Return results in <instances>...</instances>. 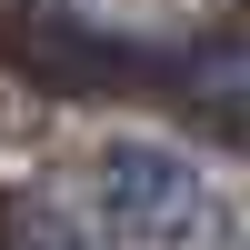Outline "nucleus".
Returning a JSON list of instances; mask_svg holds the SVG:
<instances>
[{
  "label": "nucleus",
  "mask_w": 250,
  "mask_h": 250,
  "mask_svg": "<svg viewBox=\"0 0 250 250\" xmlns=\"http://www.w3.org/2000/svg\"><path fill=\"white\" fill-rule=\"evenodd\" d=\"M90 190H100V210H110L120 230L150 240V250H220V240H230V200H220V180L200 170L190 150H160V140H100Z\"/></svg>",
  "instance_id": "nucleus-1"
},
{
  "label": "nucleus",
  "mask_w": 250,
  "mask_h": 250,
  "mask_svg": "<svg viewBox=\"0 0 250 250\" xmlns=\"http://www.w3.org/2000/svg\"><path fill=\"white\" fill-rule=\"evenodd\" d=\"M0 250H110V240L80 230V220L50 210V200H10V210H0Z\"/></svg>",
  "instance_id": "nucleus-2"
}]
</instances>
